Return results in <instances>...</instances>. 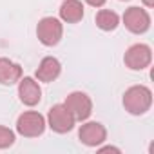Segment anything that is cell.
<instances>
[{"label": "cell", "mask_w": 154, "mask_h": 154, "mask_svg": "<svg viewBox=\"0 0 154 154\" xmlns=\"http://www.w3.org/2000/svg\"><path fill=\"white\" fill-rule=\"evenodd\" d=\"M62 35H63V26L58 18L45 17L36 26V36L44 45H49V47L56 45L62 40Z\"/></svg>", "instance_id": "cell-3"}, {"label": "cell", "mask_w": 154, "mask_h": 154, "mask_svg": "<svg viewBox=\"0 0 154 154\" xmlns=\"http://www.w3.org/2000/svg\"><path fill=\"white\" fill-rule=\"evenodd\" d=\"M18 96H20V102L24 105L33 107L42 100V89L35 78L26 76V78L18 80Z\"/></svg>", "instance_id": "cell-9"}, {"label": "cell", "mask_w": 154, "mask_h": 154, "mask_svg": "<svg viewBox=\"0 0 154 154\" xmlns=\"http://www.w3.org/2000/svg\"><path fill=\"white\" fill-rule=\"evenodd\" d=\"M141 2H143L147 8H154V0H141Z\"/></svg>", "instance_id": "cell-17"}, {"label": "cell", "mask_w": 154, "mask_h": 154, "mask_svg": "<svg viewBox=\"0 0 154 154\" xmlns=\"http://www.w3.org/2000/svg\"><path fill=\"white\" fill-rule=\"evenodd\" d=\"M123 24H125V27L131 33L141 35V33H145L150 27V17L141 8H129L123 13Z\"/></svg>", "instance_id": "cell-7"}, {"label": "cell", "mask_w": 154, "mask_h": 154, "mask_svg": "<svg viewBox=\"0 0 154 154\" xmlns=\"http://www.w3.org/2000/svg\"><path fill=\"white\" fill-rule=\"evenodd\" d=\"M152 105V93L145 85H132L123 94V107L127 112L140 116L145 114Z\"/></svg>", "instance_id": "cell-1"}, {"label": "cell", "mask_w": 154, "mask_h": 154, "mask_svg": "<svg viewBox=\"0 0 154 154\" xmlns=\"http://www.w3.org/2000/svg\"><path fill=\"white\" fill-rule=\"evenodd\" d=\"M120 24V17L111 9H100L96 15V26L102 31H112Z\"/></svg>", "instance_id": "cell-13"}, {"label": "cell", "mask_w": 154, "mask_h": 154, "mask_svg": "<svg viewBox=\"0 0 154 154\" xmlns=\"http://www.w3.org/2000/svg\"><path fill=\"white\" fill-rule=\"evenodd\" d=\"M60 18L67 24H76L84 18V6L80 0H63L60 6Z\"/></svg>", "instance_id": "cell-12"}, {"label": "cell", "mask_w": 154, "mask_h": 154, "mask_svg": "<svg viewBox=\"0 0 154 154\" xmlns=\"http://www.w3.org/2000/svg\"><path fill=\"white\" fill-rule=\"evenodd\" d=\"M100 152H120V149H116V147H103V149H100Z\"/></svg>", "instance_id": "cell-16"}, {"label": "cell", "mask_w": 154, "mask_h": 154, "mask_svg": "<svg viewBox=\"0 0 154 154\" xmlns=\"http://www.w3.org/2000/svg\"><path fill=\"white\" fill-rule=\"evenodd\" d=\"M63 105H65L67 111L72 114V118L78 120V122L87 120V118L91 116V112H93V102H91V98H89L85 93H82V91L71 93V94L65 98Z\"/></svg>", "instance_id": "cell-4"}, {"label": "cell", "mask_w": 154, "mask_h": 154, "mask_svg": "<svg viewBox=\"0 0 154 154\" xmlns=\"http://www.w3.org/2000/svg\"><path fill=\"white\" fill-rule=\"evenodd\" d=\"M15 143V132L4 125H0V149H8Z\"/></svg>", "instance_id": "cell-14"}, {"label": "cell", "mask_w": 154, "mask_h": 154, "mask_svg": "<svg viewBox=\"0 0 154 154\" xmlns=\"http://www.w3.org/2000/svg\"><path fill=\"white\" fill-rule=\"evenodd\" d=\"M22 78V67L9 58H0V84L13 85Z\"/></svg>", "instance_id": "cell-11"}, {"label": "cell", "mask_w": 154, "mask_h": 154, "mask_svg": "<svg viewBox=\"0 0 154 154\" xmlns=\"http://www.w3.org/2000/svg\"><path fill=\"white\" fill-rule=\"evenodd\" d=\"M85 2H87L89 6H93V8H102L107 0H85Z\"/></svg>", "instance_id": "cell-15"}, {"label": "cell", "mask_w": 154, "mask_h": 154, "mask_svg": "<svg viewBox=\"0 0 154 154\" xmlns=\"http://www.w3.org/2000/svg\"><path fill=\"white\" fill-rule=\"evenodd\" d=\"M60 71H62L60 62H58L54 56H45V58L40 62V65H38V69H36L35 74H36V80H38V82L49 84V82L56 80L58 76H60Z\"/></svg>", "instance_id": "cell-10"}, {"label": "cell", "mask_w": 154, "mask_h": 154, "mask_svg": "<svg viewBox=\"0 0 154 154\" xmlns=\"http://www.w3.org/2000/svg\"><path fill=\"white\" fill-rule=\"evenodd\" d=\"M78 138H80V141H82L84 145H87V147H98V145H102V143L105 141L107 131H105V127H103L102 123H98V122H87V123H84V125L80 127Z\"/></svg>", "instance_id": "cell-8"}, {"label": "cell", "mask_w": 154, "mask_h": 154, "mask_svg": "<svg viewBox=\"0 0 154 154\" xmlns=\"http://www.w3.org/2000/svg\"><path fill=\"white\" fill-rule=\"evenodd\" d=\"M150 60H152V51L147 44H134L131 45L127 51H125V56H123V62L129 69L132 71H141L145 67L150 65Z\"/></svg>", "instance_id": "cell-6"}, {"label": "cell", "mask_w": 154, "mask_h": 154, "mask_svg": "<svg viewBox=\"0 0 154 154\" xmlns=\"http://www.w3.org/2000/svg\"><path fill=\"white\" fill-rule=\"evenodd\" d=\"M74 118L72 114L67 111V107L63 103H56L49 109V114H47V125L58 132V134H65L69 132L72 127H74Z\"/></svg>", "instance_id": "cell-5"}, {"label": "cell", "mask_w": 154, "mask_h": 154, "mask_svg": "<svg viewBox=\"0 0 154 154\" xmlns=\"http://www.w3.org/2000/svg\"><path fill=\"white\" fill-rule=\"evenodd\" d=\"M45 125H47L45 118L36 111H26L17 120V131H18V134H22L26 138H36V136L44 134Z\"/></svg>", "instance_id": "cell-2"}]
</instances>
